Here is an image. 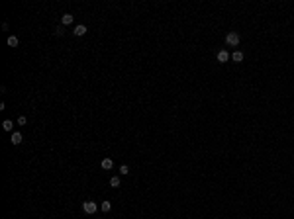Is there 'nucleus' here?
Here are the masks:
<instances>
[{
    "mask_svg": "<svg viewBox=\"0 0 294 219\" xmlns=\"http://www.w3.org/2000/svg\"><path fill=\"white\" fill-rule=\"evenodd\" d=\"M232 61H233V63H241V61H243V53H241V51H233V53H232Z\"/></svg>",
    "mask_w": 294,
    "mask_h": 219,
    "instance_id": "obj_7",
    "label": "nucleus"
},
{
    "mask_svg": "<svg viewBox=\"0 0 294 219\" xmlns=\"http://www.w3.org/2000/svg\"><path fill=\"white\" fill-rule=\"evenodd\" d=\"M83 209H84V213H90V215H92V213L98 211V204L92 201V200H87V201L83 204Z\"/></svg>",
    "mask_w": 294,
    "mask_h": 219,
    "instance_id": "obj_1",
    "label": "nucleus"
},
{
    "mask_svg": "<svg viewBox=\"0 0 294 219\" xmlns=\"http://www.w3.org/2000/svg\"><path fill=\"white\" fill-rule=\"evenodd\" d=\"M110 186H112V188H118V186H120V178H118V176H112V178H110Z\"/></svg>",
    "mask_w": 294,
    "mask_h": 219,
    "instance_id": "obj_11",
    "label": "nucleus"
},
{
    "mask_svg": "<svg viewBox=\"0 0 294 219\" xmlns=\"http://www.w3.org/2000/svg\"><path fill=\"white\" fill-rule=\"evenodd\" d=\"M84 33H87V25L81 24V25H77V28H75V35H77V37H83Z\"/></svg>",
    "mask_w": 294,
    "mask_h": 219,
    "instance_id": "obj_6",
    "label": "nucleus"
},
{
    "mask_svg": "<svg viewBox=\"0 0 294 219\" xmlns=\"http://www.w3.org/2000/svg\"><path fill=\"white\" fill-rule=\"evenodd\" d=\"M2 129H4V131H12V121L6 119V121L2 123Z\"/></svg>",
    "mask_w": 294,
    "mask_h": 219,
    "instance_id": "obj_12",
    "label": "nucleus"
},
{
    "mask_svg": "<svg viewBox=\"0 0 294 219\" xmlns=\"http://www.w3.org/2000/svg\"><path fill=\"white\" fill-rule=\"evenodd\" d=\"M120 172H122V174H130V166H127V164H122V166H120Z\"/></svg>",
    "mask_w": 294,
    "mask_h": 219,
    "instance_id": "obj_13",
    "label": "nucleus"
},
{
    "mask_svg": "<svg viewBox=\"0 0 294 219\" xmlns=\"http://www.w3.org/2000/svg\"><path fill=\"white\" fill-rule=\"evenodd\" d=\"M229 59H232V55L226 51V49H222V51H218V63H228Z\"/></svg>",
    "mask_w": 294,
    "mask_h": 219,
    "instance_id": "obj_3",
    "label": "nucleus"
},
{
    "mask_svg": "<svg viewBox=\"0 0 294 219\" xmlns=\"http://www.w3.org/2000/svg\"><path fill=\"white\" fill-rule=\"evenodd\" d=\"M61 22H63V25H71L73 24V14H63Z\"/></svg>",
    "mask_w": 294,
    "mask_h": 219,
    "instance_id": "obj_8",
    "label": "nucleus"
},
{
    "mask_svg": "<svg viewBox=\"0 0 294 219\" xmlns=\"http://www.w3.org/2000/svg\"><path fill=\"white\" fill-rule=\"evenodd\" d=\"M226 43L232 45V47H235V45L239 43V33H235V31H229V33L226 35Z\"/></svg>",
    "mask_w": 294,
    "mask_h": 219,
    "instance_id": "obj_2",
    "label": "nucleus"
},
{
    "mask_svg": "<svg viewBox=\"0 0 294 219\" xmlns=\"http://www.w3.org/2000/svg\"><path fill=\"white\" fill-rule=\"evenodd\" d=\"M6 43H8L10 47H18V43H20V41H18V37H16V35H10L8 39H6Z\"/></svg>",
    "mask_w": 294,
    "mask_h": 219,
    "instance_id": "obj_10",
    "label": "nucleus"
},
{
    "mask_svg": "<svg viewBox=\"0 0 294 219\" xmlns=\"http://www.w3.org/2000/svg\"><path fill=\"white\" fill-rule=\"evenodd\" d=\"M100 166H102L104 170H112V166H114V161H112L110 157H106V158H102V162H100Z\"/></svg>",
    "mask_w": 294,
    "mask_h": 219,
    "instance_id": "obj_4",
    "label": "nucleus"
},
{
    "mask_svg": "<svg viewBox=\"0 0 294 219\" xmlns=\"http://www.w3.org/2000/svg\"><path fill=\"white\" fill-rule=\"evenodd\" d=\"M22 139H24V137H22V133H20V131H14V133H12V139H10V141H12V145H20V143H22Z\"/></svg>",
    "mask_w": 294,
    "mask_h": 219,
    "instance_id": "obj_5",
    "label": "nucleus"
},
{
    "mask_svg": "<svg viewBox=\"0 0 294 219\" xmlns=\"http://www.w3.org/2000/svg\"><path fill=\"white\" fill-rule=\"evenodd\" d=\"M18 123H20V125H26V123H28V119H26L24 115H20V117H18Z\"/></svg>",
    "mask_w": 294,
    "mask_h": 219,
    "instance_id": "obj_14",
    "label": "nucleus"
},
{
    "mask_svg": "<svg viewBox=\"0 0 294 219\" xmlns=\"http://www.w3.org/2000/svg\"><path fill=\"white\" fill-rule=\"evenodd\" d=\"M100 209H102L104 213H108V211L112 209V201H108V200H104L102 204H100Z\"/></svg>",
    "mask_w": 294,
    "mask_h": 219,
    "instance_id": "obj_9",
    "label": "nucleus"
}]
</instances>
